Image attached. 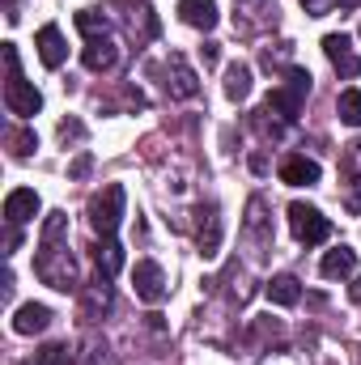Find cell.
Instances as JSON below:
<instances>
[{
    "instance_id": "6da1fadb",
    "label": "cell",
    "mask_w": 361,
    "mask_h": 365,
    "mask_svg": "<svg viewBox=\"0 0 361 365\" xmlns=\"http://www.w3.org/2000/svg\"><path fill=\"white\" fill-rule=\"evenodd\" d=\"M34 276H39L43 284H51V289H60V293L81 289V280H77V259H73V251H68L64 238H60V242H39Z\"/></svg>"
},
{
    "instance_id": "7a4b0ae2",
    "label": "cell",
    "mask_w": 361,
    "mask_h": 365,
    "mask_svg": "<svg viewBox=\"0 0 361 365\" xmlns=\"http://www.w3.org/2000/svg\"><path fill=\"white\" fill-rule=\"evenodd\" d=\"M123 204H128V195H123L119 182H106V187L90 200V225H93L98 238H115V230H119V221H123Z\"/></svg>"
},
{
    "instance_id": "3957f363",
    "label": "cell",
    "mask_w": 361,
    "mask_h": 365,
    "mask_svg": "<svg viewBox=\"0 0 361 365\" xmlns=\"http://www.w3.org/2000/svg\"><path fill=\"white\" fill-rule=\"evenodd\" d=\"M306 93H310V73H302V68H289V77H285V86H276L268 93V115H280L285 123H293L298 115H302V102H306Z\"/></svg>"
},
{
    "instance_id": "277c9868",
    "label": "cell",
    "mask_w": 361,
    "mask_h": 365,
    "mask_svg": "<svg viewBox=\"0 0 361 365\" xmlns=\"http://www.w3.org/2000/svg\"><path fill=\"white\" fill-rule=\"evenodd\" d=\"M289 230L302 247H319V242L332 238V221L310 204H289Z\"/></svg>"
},
{
    "instance_id": "5b68a950",
    "label": "cell",
    "mask_w": 361,
    "mask_h": 365,
    "mask_svg": "<svg viewBox=\"0 0 361 365\" xmlns=\"http://www.w3.org/2000/svg\"><path fill=\"white\" fill-rule=\"evenodd\" d=\"M132 289H136V297H141L145 306H162V302H166V293H171L162 264H153V259H141V264L132 268Z\"/></svg>"
},
{
    "instance_id": "8992f818",
    "label": "cell",
    "mask_w": 361,
    "mask_h": 365,
    "mask_svg": "<svg viewBox=\"0 0 361 365\" xmlns=\"http://www.w3.org/2000/svg\"><path fill=\"white\" fill-rule=\"evenodd\" d=\"M4 106H9V115L30 119V115L43 110V93L34 90L30 81H21V77H9V81H4Z\"/></svg>"
},
{
    "instance_id": "52a82bcc",
    "label": "cell",
    "mask_w": 361,
    "mask_h": 365,
    "mask_svg": "<svg viewBox=\"0 0 361 365\" xmlns=\"http://www.w3.org/2000/svg\"><path fill=\"white\" fill-rule=\"evenodd\" d=\"M81 60H86L90 73H111V68L119 64V43H115V34H93V38H86Z\"/></svg>"
},
{
    "instance_id": "ba28073f",
    "label": "cell",
    "mask_w": 361,
    "mask_h": 365,
    "mask_svg": "<svg viewBox=\"0 0 361 365\" xmlns=\"http://www.w3.org/2000/svg\"><path fill=\"white\" fill-rule=\"evenodd\" d=\"M166 93L171 98H195L200 93V77H195V68L183 60L179 51L166 60Z\"/></svg>"
},
{
    "instance_id": "9c48e42d",
    "label": "cell",
    "mask_w": 361,
    "mask_h": 365,
    "mask_svg": "<svg viewBox=\"0 0 361 365\" xmlns=\"http://www.w3.org/2000/svg\"><path fill=\"white\" fill-rule=\"evenodd\" d=\"M323 51H327V60H332V68L349 81V77H357L361 73V56L353 51V43L345 38V34H327L323 38Z\"/></svg>"
},
{
    "instance_id": "30bf717a",
    "label": "cell",
    "mask_w": 361,
    "mask_h": 365,
    "mask_svg": "<svg viewBox=\"0 0 361 365\" xmlns=\"http://www.w3.org/2000/svg\"><path fill=\"white\" fill-rule=\"evenodd\" d=\"M34 217H39V191L17 187V191L4 195V221H9V225H26V221H34Z\"/></svg>"
},
{
    "instance_id": "8fae6325",
    "label": "cell",
    "mask_w": 361,
    "mask_h": 365,
    "mask_svg": "<svg viewBox=\"0 0 361 365\" xmlns=\"http://www.w3.org/2000/svg\"><path fill=\"white\" fill-rule=\"evenodd\" d=\"M34 47H39V60H43L47 68H60L64 56H68V43H64L60 26H43V30L34 34Z\"/></svg>"
},
{
    "instance_id": "7c38bea8",
    "label": "cell",
    "mask_w": 361,
    "mask_h": 365,
    "mask_svg": "<svg viewBox=\"0 0 361 365\" xmlns=\"http://www.w3.org/2000/svg\"><path fill=\"white\" fill-rule=\"evenodd\" d=\"M195 217H200V230H195L200 255H217V247H221V212H217V204H204Z\"/></svg>"
},
{
    "instance_id": "4fadbf2b",
    "label": "cell",
    "mask_w": 361,
    "mask_h": 365,
    "mask_svg": "<svg viewBox=\"0 0 361 365\" xmlns=\"http://www.w3.org/2000/svg\"><path fill=\"white\" fill-rule=\"evenodd\" d=\"M319 175H323L319 162H310V158H302V153H293V158L280 162V182H289V187H315Z\"/></svg>"
},
{
    "instance_id": "5bb4252c",
    "label": "cell",
    "mask_w": 361,
    "mask_h": 365,
    "mask_svg": "<svg viewBox=\"0 0 361 365\" xmlns=\"http://www.w3.org/2000/svg\"><path fill=\"white\" fill-rule=\"evenodd\" d=\"M47 323H51V310L39 306V302H26V306H17V314H13V331H17V336H39V331H47Z\"/></svg>"
},
{
    "instance_id": "9a60e30c",
    "label": "cell",
    "mask_w": 361,
    "mask_h": 365,
    "mask_svg": "<svg viewBox=\"0 0 361 365\" xmlns=\"http://www.w3.org/2000/svg\"><path fill=\"white\" fill-rule=\"evenodd\" d=\"M319 272L327 276V280H345V276H353V272H357V251H349L345 242H340V247H332V251L323 255Z\"/></svg>"
},
{
    "instance_id": "2e32d148",
    "label": "cell",
    "mask_w": 361,
    "mask_h": 365,
    "mask_svg": "<svg viewBox=\"0 0 361 365\" xmlns=\"http://www.w3.org/2000/svg\"><path fill=\"white\" fill-rule=\"evenodd\" d=\"M179 17L191 30H213L217 26V0H179Z\"/></svg>"
},
{
    "instance_id": "e0dca14e",
    "label": "cell",
    "mask_w": 361,
    "mask_h": 365,
    "mask_svg": "<svg viewBox=\"0 0 361 365\" xmlns=\"http://www.w3.org/2000/svg\"><path fill=\"white\" fill-rule=\"evenodd\" d=\"M298 297H302V284H298V276L280 272L268 280V302L272 306H298Z\"/></svg>"
},
{
    "instance_id": "ac0fdd59",
    "label": "cell",
    "mask_w": 361,
    "mask_h": 365,
    "mask_svg": "<svg viewBox=\"0 0 361 365\" xmlns=\"http://www.w3.org/2000/svg\"><path fill=\"white\" fill-rule=\"evenodd\" d=\"M93 264H98V272L102 276H115L123 268V247L115 242V238H98V247H93Z\"/></svg>"
},
{
    "instance_id": "d6986e66",
    "label": "cell",
    "mask_w": 361,
    "mask_h": 365,
    "mask_svg": "<svg viewBox=\"0 0 361 365\" xmlns=\"http://www.w3.org/2000/svg\"><path fill=\"white\" fill-rule=\"evenodd\" d=\"M247 234L260 247H272V230H268V217H264V200L260 195H251V204H247Z\"/></svg>"
},
{
    "instance_id": "ffe728a7",
    "label": "cell",
    "mask_w": 361,
    "mask_h": 365,
    "mask_svg": "<svg viewBox=\"0 0 361 365\" xmlns=\"http://www.w3.org/2000/svg\"><path fill=\"white\" fill-rule=\"evenodd\" d=\"M225 98H230V102L251 98V68H247V64H230V68H225Z\"/></svg>"
},
{
    "instance_id": "44dd1931",
    "label": "cell",
    "mask_w": 361,
    "mask_h": 365,
    "mask_svg": "<svg viewBox=\"0 0 361 365\" xmlns=\"http://www.w3.org/2000/svg\"><path fill=\"white\" fill-rule=\"evenodd\" d=\"M106 280H111V276H98L90 289H86V314H90V319H98L102 310H111V284H106Z\"/></svg>"
},
{
    "instance_id": "7402d4cb",
    "label": "cell",
    "mask_w": 361,
    "mask_h": 365,
    "mask_svg": "<svg viewBox=\"0 0 361 365\" xmlns=\"http://www.w3.org/2000/svg\"><path fill=\"white\" fill-rule=\"evenodd\" d=\"M4 140H9V153H13V158H30V153L39 149V136H34L30 128H13Z\"/></svg>"
},
{
    "instance_id": "603a6c76",
    "label": "cell",
    "mask_w": 361,
    "mask_h": 365,
    "mask_svg": "<svg viewBox=\"0 0 361 365\" xmlns=\"http://www.w3.org/2000/svg\"><path fill=\"white\" fill-rule=\"evenodd\" d=\"M336 110H340V119L349 128H361V90H345L340 102H336Z\"/></svg>"
},
{
    "instance_id": "cb8c5ba5",
    "label": "cell",
    "mask_w": 361,
    "mask_h": 365,
    "mask_svg": "<svg viewBox=\"0 0 361 365\" xmlns=\"http://www.w3.org/2000/svg\"><path fill=\"white\" fill-rule=\"evenodd\" d=\"M73 344H47V349H39V357L34 365H73Z\"/></svg>"
},
{
    "instance_id": "d4e9b609",
    "label": "cell",
    "mask_w": 361,
    "mask_h": 365,
    "mask_svg": "<svg viewBox=\"0 0 361 365\" xmlns=\"http://www.w3.org/2000/svg\"><path fill=\"white\" fill-rule=\"evenodd\" d=\"M68 234V212H47V221H43V234H39V242H60Z\"/></svg>"
},
{
    "instance_id": "484cf974",
    "label": "cell",
    "mask_w": 361,
    "mask_h": 365,
    "mask_svg": "<svg viewBox=\"0 0 361 365\" xmlns=\"http://www.w3.org/2000/svg\"><path fill=\"white\" fill-rule=\"evenodd\" d=\"M260 365H310L302 353H293V349H268L264 357H260Z\"/></svg>"
},
{
    "instance_id": "4316f807",
    "label": "cell",
    "mask_w": 361,
    "mask_h": 365,
    "mask_svg": "<svg viewBox=\"0 0 361 365\" xmlns=\"http://www.w3.org/2000/svg\"><path fill=\"white\" fill-rule=\"evenodd\" d=\"M77 30L86 34V38H93V34H106V17H98V13H77Z\"/></svg>"
},
{
    "instance_id": "83f0119b",
    "label": "cell",
    "mask_w": 361,
    "mask_h": 365,
    "mask_svg": "<svg viewBox=\"0 0 361 365\" xmlns=\"http://www.w3.org/2000/svg\"><path fill=\"white\" fill-rule=\"evenodd\" d=\"M345 208H349V212H361V179H349V191H345Z\"/></svg>"
},
{
    "instance_id": "f1b7e54d",
    "label": "cell",
    "mask_w": 361,
    "mask_h": 365,
    "mask_svg": "<svg viewBox=\"0 0 361 365\" xmlns=\"http://www.w3.org/2000/svg\"><path fill=\"white\" fill-rule=\"evenodd\" d=\"M302 4H306V13H310V17H323V13H332V9H336V0H302Z\"/></svg>"
},
{
    "instance_id": "f546056e",
    "label": "cell",
    "mask_w": 361,
    "mask_h": 365,
    "mask_svg": "<svg viewBox=\"0 0 361 365\" xmlns=\"http://www.w3.org/2000/svg\"><path fill=\"white\" fill-rule=\"evenodd\" d=\"M81 175H90V158H77L73 162V179H81Z\"/></svg>"
},
{
    "instance_id": "4dcf8cb0",
    "label": "cell",
    "mask_w": 361,
    "mask_h": 365,
    "mask_svg": "<svg viewBox=\"0 0 361 365\" xmlns=\"http://www.w3.org/2000/svg\"><path fill=\"white\" fill-rule=\"evenodd\" d=\"M204 64H217V43H204Z\"/></svg>"
},
{
    "instance_id": "1f68e13d",
    "label": "cell",
    "mask_w": 361,
    "mask_h": 365,
    "mask_svg": "<svg viewBox=\"0 0 361 365\" xmlns=\"http://www.w3.org/2000/svg\"><path fill=\"white\" fill-rule=\"evenodd\" d=\"M349 297H353V302H357V306H361V276H357V284L349 289Z\"/></svg>"
},
{
    "instance_id": "d6a6232c",
    "label": "cell",
    "mask_w": 361,
    "mask_h": 365,
    "mask_svg": "<svg viewBox=\"0 0 361 365\" xmlns=\"http://www.w3.org/2000/svg\"><path fill=\"white\" fill-rule=\"evenodd\" d=\"M13 4H17V0H4V9H13Z\"/></svg>"
},
{
    "instance_id": "836d02e7",
    "label": "cell",
    "mask_w": 361,
    "mask_h": 365,
    "mask_svg": "<svg viewBox=\"0 0 361 365\" xmlns=\"http://www.w3.org/2000/svg\"><path fill=\"white\" fill-rule=\"evenodd\" d=\"M357 153H361V140H357Z\"/></svg>"
},
{
    "instance_id": "e575fe53",
    "label": "cell",
    "mask_w": 361,
    "mask_h": 365,
    "mask_svg": "<svg viewBox=\"0 0 361 365\" xmlns=\"http://www.w3.org/2000/svg\"><path fill=\"white\" fill-rule=\"evenodd\" d=\"M323 365H336V361H323Z\"/></svg>"
}]
</instances>
